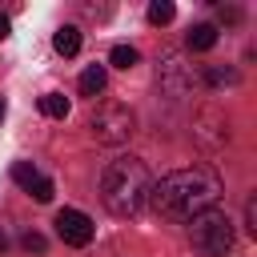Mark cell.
Segmentation results:
<instances>
[{"mask_svg": "<svg viewBox=\"0 0 257 257\" xmlns=\"http://www.w3.org/2000/svg\"><path fill=\"white\" fill-rule=\"evenodd\" d=\"M217 197H221V177L213 169H205V165L177 169V173L161 177L149 189V205L169 221H193L197 213L213 209Z\"/></svg>", "mask_w": 257, "mask_h": 257, "instance_id": "6da1fadb", "label": "cell"}, {"mask_svg": "<svg viewBox=\"0 0 257 257\" xmlns=\"http://www.w3.org/2000/svg\"><path fill=\"white\" fill-rule=\"evenodd\" d=\"M149 189L153 177L141 157H116L100 177V201L112 217H137L141 205L149 201Z\"/></svg>", "mask_w": 257, "mask_h": 257, "instance_id": "7a4b0ae2", "label": "cell"}, {"mask_svg": "<svg viewBox=\"0 0 257 257\" xmlns=\"http://www.w3.org/2000/svg\"><path fill=\"white\" fill-rule=\"evenodd\" d=\"M189 241L201 257H225L233 249V221L213 205V209H205L189 221Z\"/></svg>", "mask_w": 257, "mask_h": 257, "instance_id": "3957f363", "label": "cell"}, {"mask_svg": "<svg viewBox=\"0 0 257 257\" xmlns=\"http://www.w3.org/2000/svg\"><path fill=\"white\" fill-rule=\"evenodd\" d=\"M133 112L124 108V104H104V108H96V116H92V137L100 141V145H124L128 137H133Z\"/></svg>", "mask_w": 257, "mask_h": 257, "instance_id": "277c9868", "label": "cell"}, {"mask_svg": "<svg viewBox=\"0 0 257 257\" xmlns=\"http://www.w3.org/2000/svg\"><path fill=\"white\" fill-rule=\"evenodd\" d=\"M56 233H60L64 245H76V249H80V245L92 241L96 229H92V217H88V213H80V209H60V213H56Z\"/></svg>", "mask_w": 257, "mask_h": 257, "instance_id": "5b68a950", "label": "cell"}, {"mask_svg": "<svg viewBox=\"0 0 257 257\" xmlns=\"http://www.w3.org/2000/svg\"><path fill=\"white\" fill-rule=\"evenodd\" d=\"M161 84H165V88H169L173 96H181V92H185V88L193 84L189 68H185V64H181V60H177L173 52H169V56H165V64H161Z\"/></svg>", "mask_w": 257, "mask_h": 257, "instance_id": "8992f818", "label": "cell"}, {"mask_svg": "<svg viewBox=\"0 0 257 257\" xmlns=\"http://www.w3.org/2000/svg\"><path fill=\"white\" fill-rule=\"evenodd\" d=\"M52 48H56L60 56H76V52H80V28H72V24L56 28V36H52Z\"/></svg>", "mask_w": 257, "mask_h": 257, "instance_id": "52a82bcc", "label": "cell"}, {"mask_svg": "<svg viewBox=\"0 0 257 257\" xmlns=\"http://www.w3.org/2000/svg\"><path fill=\"white\" fill-rule=\"evenodd\" d=\"M104 80H108L104 64H88V68L80 72V92H84V96H96V92L104 88Z\"/></svg>", "mask_w": 257, "mask_h": 257, "instance_id": "ba28073f", "label": "cell"}, {"mask_svg": "<svg viewBox=\"0 0 257 257\" xmlns=\"http://www.w3.org/2000/svg\"><path fill=\"white\" fill-rule=\"evenodd\" d=\"M213 44H217V28H213V24H197V28L189 32V48H193V52H209Z\"/></svg>", "mask_w": 257, "mask_h": 257, "instance_id": "9c48e42d", "label": "cell"}, {"mask_svg": "<svg viewBox=\"0 0 257 257\" xmlns=\"http://www.w3.org/2000/svg\"><path fill=\"white\" fill-rule=\"evenodd\" d=\"M40 112L64 120V116H68V96H64V92H44V96H40Z\"/></svg>", "mask_w": 257, "mask_h": 257, "instance_id": "30bf717a", "label": "cell"}, {"mask_svg": "<svg viewBox=\"0 0 257 257\" xmlns=\"http://www.w3.org/2000/svg\"><path fill=\"white\" fill-rule=\"evenodd\" d=\"M40 177H44V173H40V169H36L32 161H16V165H12V181H16L20 189H32V185H36Z\"/></svg>", "mask_w": 257, "mask_h": 257, "instance_id": "8fae6325", "label": "cell"}, {"mask_svg": "<svg viewBox=\"0 0 257 257\" xmlns=\"http://www.w3.org/2000/svg\"><path fill=\"white\" fill-rule=\"evenodd\" d=\"M137 60H141V56H137V48H133V44H116V48L108 52V64H112V68H124V72H128Z\"/></svg>", "mask_w": 257, "mask_h": 257, "instance_id": "7c38bea8", "label": "cell"}, {"mask_svg": "<svg viewBox=\"0 0 257 257\" xmlns=\"http://www.w3.org/2000/svg\"><path fill=\"white\" fill-rule=\"evenodd\" d=\"M173 16H177V8H173L169 0H153V4H149V24L161 28V24H169Z\"/></svg>", "mask_w": 257, "mask_h": 257, "instance_id": "4fadbf2b", "label": "cell"}, {"mask_svg": "<svg viewBox=\"0 0 257 257\" xmlns=\"http://www.w3.org/2000/svg\"><path fill=\"white\" fill-rule=\"evenodd\" d=\"M241 76H237V68H205V84H213V88H221V84H237Z\"/></svg>", "mask_w": 257, "mask_h": 257, "instance_id": "5bb4252c", "label": "cell"}, {"mask_svg": "<svg viewBox=\"0 0 257 257\" xmlns=\"http://www.w3.org/2000/svg\"><path fill=\"white\" fill-rule=\"evenodd\" d=\"M28 197H32V201H40V205H48V201H52V181H48V177H40V181L28 189Z\"/></svg>", "mask_w": 257, "mask_h": 257, "instance_id": "9a60e30c", "label": "cell"}, {"mask_svg": "<svg viewBox=\"0 0 257 257\" xmlns=\"http://www.w3.org/2000/svg\"><path fill=\"white\" fill-rule=\"evenodd\" d=\"M20 245H24L28 253H44V245H48V241H44L40 233H24V237H20Z\"/></svg>", "mask_w": 257, "mask_h": 257, "instance_id": "2e32d148", "label": "cell"}, {"mask_svg": "<svg viewBox=\"0 0 257 257\" xmlns=\"http://www.w3.org/2000/svg\"><path fill=\"white\" fill-rule=\"evenodd\" d=\"M245 229H249V233H257V197H249V201H245Z\"/></svg>", "mask_w": 257, "mask_h": 257, "instance_id": "e0dca14e", "label": "cell"}, {"mask_svg": "<svg viewBox=\"0 0 257 257\" xmlns=\"http://www.w3.org/2000/svg\"><path fill=\"white\" fill-rule=\"evenodd\" d=\"M217 16H221L225 24H237V20H241V12H237V8H225V4L217 8Z\"/></svg>", "mask_w": 257, "mask_h": 257, "instance_id": "ac0fdd59", "label": "cell"}, {"mask_svg": "<svg viewBox=\"0 0 257 257\" xmlns=\"http://www.w3.org/2000/svg\"><path fill=\"white\" fill-rule=\"evenodd\" d=\"M8 32H12V24H8V16H4V12H0V40H4V36H8Z\"/></svg>", "mask_w": 257, "mask_h": 257, "instance_id": "d6986e66", "label": "cell"}, {"mask_svg": "<svg viewBox=\"0 0 257 257\" xmlns=\"http://www.w3.org/2000/svg\"><path fill=\"white\" fill-rule=\"evenodd\" d=\"M4 249H8V237H4V233H0V257H4Z\"/></svg>", "mask_w": 257, "mask_h": 257, "instance_id": "ffe728a7", "label": "cell"}, {"mask_svg": "<svg viewBox=\"0 0 257 257\" xmlns=\"http://www.w3.org/2000/svg\"><path fill=\"white\" fill-rule=\"evenodd\" d=\"M0 120H4V100H0Z\"/></svg>", "mask_w": 257, "mask_h": 257, "instance_id": "44dd1931", "label": "cell"}]
</instances>
